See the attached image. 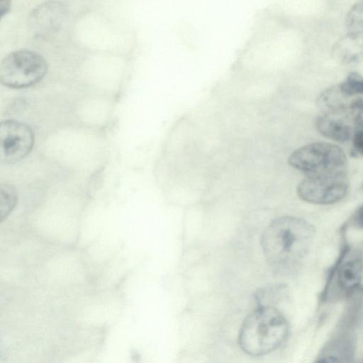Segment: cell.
Segmentation results:
<instances>
[{
	"instance_id": "6da1fadb",
	"label": "cell",
	"mask_w": 363,
	"mask_h": 363,
	"mask_svg": "<svg viewBox=\"0 0 363 363\" xmlns=\"http://www.w3.org/2000/svg\"><path fill=\"white\" fill-rule=\"evenodd\" d=\"M314 228L307 221L283 216L274 220L264 230L261 245L269 265L278 272L296 267L307 254Z\"/></svg>"
},
{
	"instance_id": "7a4b0ae2",
	"label": "cell",
	"mask_w": 363,
	"mask_h": 363,
	"mask_svg": "<svg viewBox=\"0 0 363 363\" xmlns=\"http://www.w3.org/2000/svg\"><path fill=\"white\" fill-rule=\"evenodd\" d=\"M288 333V323L281 312L273 306H261L243 321L238 340L245 353L261 356L281 346Z\"/></svg>"
},
{
	"instance_id": "3957f363",
	"label": "cell",
	"mask_w": 363,
	"mask_h": 363,
	"mask_svg": "<svg viewBox=\"0 0 363 363\" xmlns=\"http://www.w3.org/2000/svg\"><path fill=\"white\" fill-rule=\"evenodd\" d=\"M47 71V62L38 53L30 50L14 51L1 62L0 81L10 88L28 87L40 81Z\"/></svg>"
},
{
	"instance_id": "277c9868",
	"label": "cell",
	"mask_w": 363,
	"mask_h": 363,
	"mask_svg": "<svg viewBox=\"0 0 363 363\" xmlns=\"http://www.w3.org/2000/svg\"><path fill=\"white\" fill-rule=\"evenodd\" d=\"M288 162L294 168L311 174L342 169L347 157L339 146L327 142H316L294 151Z\"/></svg>"
},
{
	"instance_id": "5b68a950",
	"label": "cell",
	"mask_w": 363,
	"mask_h": 363,
	"mask_svg": "<svg viewBox=\"0 0 363 363\" xmlns=\"http://www.w3.org/2000/svg\"><path fill=\"white\" fill-rule=\"evenodd\" d=\"M349 181L344 169L307 174L297 186L298 197L308 203L326 205L345 196Z\"/></svg>"
},
{
	"instance_id": "8992f818",
	"label": "cell",
	"mask_w": 363,
	"mask_h": 363,
	"mask_svg": "<svg viewBox=\"0 0 363 363\" xmlns=\"http://www.w3.org/2000/svg\"><path fill=\"white\" fill-rule=\"evenodd\" d=\"M34 137L26 124L15 120L0 123V161L13 163L24 158L31 150Z\"/></svg>"
},
{
	"instance_id": "52a82bcc",
	"label": "cell",
	"mask_w": 363,
	"mask_h": 363,
	"mask_svg": "<svg viewBox=\"0 0 363 363\" xmlns=\"http://www.w3.org/2000/svg\"><path fill=\"white\" fill-rule=\"evenodd\" d=\"M66 17L65 6L57 1H48L35 9L30 16V26L35 35L46 36L57 32Z\"/></svg>"
},
{
	"instance_id": "ba28073f",
	"label": "cell",
	"mask_w": 363,
	"mask_h": 363,
	"mask_svg": "<svg viewBox=\"0 0 363 363\" xmlns=\"http://www.w3.org/2000/svg\"><path fill=\"white\" fill-rule=\"evenodd\" d=\"M316 125L325 137L342 143L353 136L356 130L347 113V109L340 113H325L318 117Z\"/></svg>"
},
{
	"instance_id": "9c48e42d",
	"label": "cell",
	"mask_w": 363,
	"mask_h": 363,
	"mask_svg": "<svg viewBox=\"0 0 363 363\" xmlns=\"http://www.w3.org/2000/svg\"><path fill=\"white\" fill-rule=\"evenodd\" d=\"M336 281L340 289L350 291L356 289L363 277V259L354 254L343 259L335 270Z\"/></svg>"
},
{
	"instance_id": "30bf717a",
	"label": "cell",
	"mask_w": 363,
	"mask_h": 363,
	"mask_svg": "<svg viewBox=\"0 0 363 363\" xmlns=\"http://www.w3.org/2000/svg\"><path fill=\"white\" fill-rule=\"evenodd\" d=\"M332 52L347 63L363 60V30L346 31L335 42Z\"/></svg>"
},
{
	"instance_id": "8fae6325",
	"label": "cell",
	"mask_w": 363,
	"mask_h": 363,
	"mask_svg": "<svg viewBox=\"0 0 363 363\" xmlns=\"http://www.w3.org/2000/svg\"><path fill=\"white\" fill-rule=\"evenodd\" d=\"M346 31L363 30V0L355 1L346 13L345 21Z\"/></svg>"
},
{
	"instance_id": "7c38bea8",
	"label": "cell",
	"mask_w": 363,
	"mask_h": 363,
	"mask_svg": "<svg viewBox=\"0 0 363 363\" xmlns=\"http://www.w3.org/2000/svg\"><path fill=\"white\" fill-rule=\"evenodd\" d=\"M17 194L12 186L5 184L0 186V217L3 220L14 208Z\"/></svg>"
},
{
	"instance_id": "4fadbf2b",
	"label": "cell",
	"mask_w": 363,
	"mask_h": 363,
	"mask_svg": "<svg viewBox=\"0 0 363 363\" xmlns=\"http://www.w3.org/2000/svg\"><path fill=\"white\" fill-rule=\"evenodd\" d=\"M339 89L347 96L363 94V77L352 72L340 84Z\"/></svg>"
},
{
	"instance_id": "5bb4252c",
	"label": "cell",
	"mask_w": 363,
	"mask_h": 363,
	"mask_svg": "<svg viewBox=\"0 0 363 363\" xmlns=\"http://www.w3.org/2000/svg\"><path fill=\"white\" fill-rule=\"evenodd\" d=\"M347 112L356 130L363 128V99L352 100L348 104Z\"/></svg>"
},
{
	"instance_id": "9a60e30c",
	"label": "cell",
	"mask_w": 363,
	"mask_h": 363,
	"mask_svg": "<svg viewBox=\"0 0 363 363\" xmlns=\"http://www.w3.org/2000/svg\"><path fill=\"white\" fill-rule=\"evenodd\" d=\"M352 143L355 151L363 156V128L358 130L354 133Z\"/></svg>"
},
{
	"instance_id": "2e32d148",
	"label": "cell",
	"mask_w": 363,
	"mask_h": 363,
	"mask_svg": "<svg viewBox=\"0 0 363 363\" xmlns=\"http://www.w3.org/2000/svg\"><path fill=\"white\" fill-rule=\"evenodd\" d=\"M353 221L357 227L363 229V204L357 209Z\"/></svg>"
},
{
	"instance_id": "e0dca14e",
	"label": "cell",
	"mask_w": 363,
	"mask_h": 363,
	"mask_svg": "<svg viewBox=\"0 0 363 363\" xmlns=\"http://www.w3.org/2000/svg\"><path fill=\"white\" fill-rule=\"evenodd\" d=\"M10 3L11 0H0L1 11L2 16L9 10Z\"/></svg>"
}]
</instances>
